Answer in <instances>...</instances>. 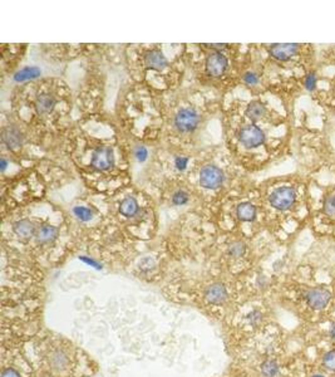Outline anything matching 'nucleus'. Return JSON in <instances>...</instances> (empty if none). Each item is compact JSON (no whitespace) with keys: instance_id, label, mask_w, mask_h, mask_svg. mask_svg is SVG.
<instances>
[{"instance_id":"9b49d317","label":"nucleus","mask_w":335,"mask_h":377,"mask_svg":"<svg viewBox=\"0 0 335 377\" xmlns=\"http://www.w3.org/2000/svg\"><path fill=\"white\" fill-rule=\"evenodd\" d=\"M144 62H146L147 67L156 71H163L167 66V59L164 58V55L157 49L149 50L146 54V57H144Z\"/></svg>"},{"instance_id":"7ed1b4c3","label":"nucleus","mask_w":335,"mask_h":377,"mask_svg":"<svg viewBox=\"0 0 335 377\" xmlns=\"http://www.w3.org/2000/svg\"><path fill=\"white\" fill-rule=\"evenodd\" d=\"M223 182V172L215 165H206L200 174V184L206 188H216Z\"/></svg>"},{"instance_id":"c756f323","label":"nucleus","mask_w":335,"mask_h":377,"mask_svg":"<svg viewBox=\"0 0 335 377\" xmlns=\"http://www.w3.org/2000/svg\"><path fill=\"white\" fill-rule=\"evenodd\" d=\"M247 318H248V321H250L251 325L255 326V325H258V323L261 321V313L259 312L258 309H255V310H253V312H251L250 315L247 316Z\"/></svg>"},{"instance_id":"dca6fc26","label":"nucleus","mask_w":335,"mask_h":377,"mask_svg":"<svg viewBox=\"0 0 335 377\" xmlns=\"http://www.w3.org/2000/svg\"><path fill=\"white\" fill-rule=\"evenodd\" d=\"M265 112V106H264L261 102L254 101L251 102L247 106V108H246V116H247L251 121H259V119L263 118Z\"/></svg>"},{"instance_id":"a211bd4d","label":"nucleus","mask_w":335,"mask_h":377,"mask_svg":"<svg viewBox=\"0 0 335 377\" xmlns=\"http://www.w3.org/2000/svg\"><path fill=\"white\" fill-rule=\"evenodd\" d=\"M119 211H121L122 215L127 216V218H132V216L136 215V213L138 211V204H137L136 199L132 198V196L124 199L121 205H119Z\"/></svg>"},{"instance_id":"f03ea898","label":"nucleus","mask_w":335,"mask_h":377,"mask_svg":"<svg viewBox=\"0 0 335 377\" xmlns=\"http://www.w3.org/2000/svg\"><path fill=\"white\" fill-rule=\"evenodd\" d=\"M238 140L241 144L247 149H254V147H259L260 145L264 144L265 141V135L255 124H247V126L242 127L238 132Z\"/></svg>"},{"instance_id":"b1692460","label":"nucleus","mask_w":335,"mask_h":377,"mask_svg":"<svg viewBox=\"0 0 335 377\" xmlns=\"http://www.w3.org/2000/svg\"><path fill=\"white\" fill-rule=\"evenodd\" d=\"M323 366L329 371H335V351H329L323 358Z\"/></svg>"},{"instance_id":"39448f33","label":"nucleus","mask_w":335,"mask_h":377,"mask_svg":"<svg viewBox=\"0 0 335 377\" xmlns=\"http://www.w3.org/2000/svg\"><path fill=\"white\" fill-rule=\"evenodd\" d=\"M175 124L181 132H191L199 124V114L192 108H184L177 113Z\"/></svg>"},{"instance_id":"aec40b11","label":"nucleus","mask_w":335,"mask_h":377,"mask_svg":"<svg viewBox=\"0 0 335 377\" xmlns=\"http://www.w3.org/2000/svg\"><path fill=\"white\" fill-rule=\"evenodd\" d=\"M280 371L278 362L274 360H266L261 363V373L265 377H275Z\"/></svg>"},{"instance_id":"393cba45","label":"nucleus","mask_w":335,"mask_h":377,"mask_svg":"<svg viewBox=\"0 0 335 377\" xmlns=\"http://www.w3.org/2000/svg\"><path fill=\"white\" fill-rule=\"evenodd\" d=\"M316 83H318V80H316L315 73L311 72V73H309V75H306L305 80H304V86H305L306 91H309V92L315 91Z\"/></svg>"},{"instance_id":"6ab92c4d","label":"nucleus","mask_w":335,"mask_h":377,"mask_svg":"<svg viewBox=\"0 0 335 377\" xmlns=\"http://www.w3.org/2000/svg\"><path fill=\"white\" fill-rule=\"evenodd\" d=\"M40 76V70L37 67H25L20 70L14 75V80L17 82H23V81H29L38 78Z\"/></svg>"},{"instance_id":"9d476101","label":"nucleus","mask_w":335,"mask_h":377,"mask_svg":"<svg viewBox=\"0 0 335 377\" xmlns=\"http://www.w3.org/2000/svg\"><path fill=\"white\" fill-rule=\"evenodd\" d=\"M3 141H4V144L7 145L9 149H19V147L22 146L23 142L22 132L13 126L7 127V129L3 130Z\"/></svg>"},{"instance_id":"412c9836","label":"nucleus","mask_w":335,"mask_h":377,"mask_svg":"<svg viewBox=\"0 0 335 377\" xmlns=\"http://www.w3.org/2000/svg\"><path fill=\"white\" fill-rule=\"evenodd\" d=\"M73 213H74V215L77 216L80 221H90L92 220L93 218L92 211L88 208H85V206H75V208L73 209Z\"/></svg>"},{"instance_id":"4be33fe9","label":"nucleus","mask_w":335,"mask_h":377,"mask_svg":"<svg viewBox=\"0 0 335 377\" xmlns=\"http://www.w3.org/2000/svg\"><path fill=\"white\" fill-rule=\"evenodd\" d=\"M245 252L246 246L245 244L241 243V241H236V243L231 244L230 249H228V253H230V256L233 257V258H240V257H242L243 254H245Z\"/></svg>"},{"instance_id":"72a5a7b5","label":"nucleus","mask_w":335,"mask_h":377,"mask_svg":"<svg viewBox=\"0 0 335 377\" xmlns=\"http://www.w3.org/2000/svg\"><path fill=\"white\" fill-rule=\"evenodd\" d=\"M209 47L212 48V49L221 50V49H223V48L226 47V44H209Z\"/></svg>"},{"instance_id":"c9c22d12","label":"nucleus","mask_w":335,"mask_h":377,"mask_svg":"<svg viewBox=\"0 0 335 377\" xmlns=\"http://www.w3.org/2000/svg\"><path fill=\"white\" fill-rule=\"evenodd\" d=\"M5 169H7V161H5V159L3 157V159H2V170L4 171Z\"/></svg>"},{"instance_id":"f8f14e48","label":"nucleus","mask_w":335,"mask_h":377,"mask_svg":"<svg viewBox=\"0 0 335 377\" xmlns=\"http://www.w3.org/2000/svg\"><path fill=\"white\" fill-rule=\"evenodd\" d=\"M49 363L54 371H64L69 366V356L67 355L64 350H55L53 351L49 357Z\"/></svg>"},{"instance_id":"a878e982","label":"nucleus","mask_w":335,"mask_h":377,"mask_svg":"<svg viewBox=\"0 0 335 377\" xmlns=\"http://www.w3.org/2000/svg\"><path fill=\"white\" fill-rule=\"evenodd\" d=\"M172 201H174L175 205H184V204H186L187 201H189V195H187V193H185V191L180 190L174 194Z\"/></svg>"},{"instance_id":"2f4dec72","label":"nucleus","mask_w":335,"mask_h":377,"mask_svg":"<svg viewBox=\"0 0 335 377\" xmlns=\"http://www.w3.org/2000/svg\"><path fill=\"white\" fill-rule=\"evenodd\" d=\"M79 259H80V261L85 262V263H87V264H90V266L95 267V268H97V269L102 268V266H101V264L98 263V262H96L95 259L88 258V257H79Z\"/></svg>"},{"instance_id":"cd10ccee","label":"nucleus","mask_w":335,"mask_h":377,"mask_svg":"<svg viewBox=\"0 0 335 377\" xmlns=\"http://www.w3.org/2000/svg\"><path fill=\"white\" fill-rule=\"evenodd\" d=\"M243 82L247 83V85H250V86L258 85L259 83L258 75L254 72H246L245 75H243Z\"/></svg>"},{"instance_id":"473e14b6","label":"nucleus","mask_w":335,"mask_h":377,"mask_svg":"<svg viewBox=\"0 0 335 377\" xmlns=\"http://www.w3.org/2000/svg\"><path fill=\"white\" fill-rule=\"evenodd\" d=\"M266 283H268V281H266V278L264 276H260L259 277L258 279V284L260 285V288H264V285H266Z\"/></svg>"},{"instance_id":"6e6552de","label":"nucleus","mask_w":335,"mask_h":377,"mask_svg":"<svg viewBox=\"0 0 335 377\" xmlns=\"http://www.w3.org/2000/svg\"><path fill=\"white\" fill-rule=\"evenodd\" d=\"M227 68V59L221 52H215L207 57L206 60V70L209 75L212 77H220L225 73Z\"/></svg>"},{"instance_id":"f3484780","label":"nucleus","mask_w":335,"mask_h":377,"mask_svg":"<svg viewBox=\"0 0 335 377\" xmlns=\"http://www.w3.org/2000/svg\"><path fill=\"white\" fill-rule=\"evenodd\" d=\"M236 213L240 220L253 221L256 216V208L251 203H242L237 206Z\"/></svg>"},{"instance_id":"bb28decb","label":"nucleus","mask_w":335,"mask_h":377,"mask_svg":"<svg viewBox=\"0 0 335 377\" xmlns=\"http://www.w3.org/2000/svg\"><path fill=\"white\" fill-rule=\"evenodd\" d=\"M134 156H136V159L138 160L139 162H143L146 161L147 157H148V151H147V149L144 146H139L137 147L136 152H134Z\"/></svg>"},{"instance_id":"f257e3e1","label":"nucleus","mask_w":335,"mask_h":377,"mask_svg":"<svg viewBox=\"0 0 335 377\" xmlns=\"http://www.w3.org/2000/svg\"><path fill=\"white\" fill-rule=\"evenodd\" d=\"M270 204L276 210H289L296 201V191L290 186H283L274 190L270 195Z\"/></svg>"},{"instance_id":"c85d7f7f","label":"nucleus","mask_w":335,"mask_h":377,"mask_svg":"<svg viewBox=\"0 0 335 377\" xmlns=\"http://www.w3.org/2000/svg\"><path fill=\"white\" fill-rule=\"evenodd\" d=\"M187 164H189V159H187V157L179 156L175 160V165H176L177 170H180V171H184L187 167Z\"/></svg>"},{"instance_id":"0eeeda50","label":"nucleus","mask_w":335,"mask_h":377,"mask_svg":"<svg viewBox=\"0 0 335 377\" xmlns=\"http://www.w3.org/2000/svg\"><path fill=\"white\" fill-rule=\"evenodd\" d=\"M299 52V44L295 43H283V44H273L269 49L271 57L280 62H286L295 57Z\"/></svg>"},{"instance_id":"20e7f679","label":"nucleus","mask_w":335,"mask_h":377,"mask_svg":"<svg viewBox=\"0 0 335 377\" xmlns=\"http://www.w3.org/2000/svg\"><path fill=\"white\" fill-rule=\"evenodd\" d=\"M306 303L310 308L315 310L324 309L331 299V294L325 288H313L308 290L305 294Z\"/></svg>"},{"instance_id":"e433bc0d","label":"nucleus","mask_w":335,"mask_h":377,"mask_svg":"<svg viewBox=\"0 0 335 377\" xmlns=\"http://www.w3.org/2000/svg\"><path fill=\"white\" fill-rule=\"evenodd\" d=\"M313 377H324L323 375H314Z\"/></svg>"},{"instance_id":"1a4fd4ad","label":"nucleus","mask_w":335,"mask_h":377,"mask_svg":"<svg viewBox=\"0 0 335 377\" xmlns=\"http://www.w3.org/2000/svg\"><path fill=\"white\" fill-rule=\"evenodd\" d=\"M227 289H226L225 285L221 284V283L211 284L206 289V293H205L206 299L210 303H212V304H221V303L227 299Z\"/></svg>"},{"instance_id":"4468645a","label":"nucleus","mask_w":335,"mask_h":377,"mask_svg":"<svg viewBox=\"0 0 335 377\" xmlns=\"http://www.w3.org/2000/svg\"><path fill=\"white\" fill-rule=\"evenodd\" d=\"M35 236H37V240L42 244L52 243V241H54L57 239L58 229L52 225H44L37 231Z\"/></svg>"},{"instance_id":"f704fd0d","label":"nucleus","mask_w":335,"mask_h":377,"mask_svg":"<svg viewBox=\"0 0 335 377\" xmlns=\"http://www.w3.org/2000/svg\"><path fill=\"white\" fill-rule=\"evenodd\" d=\"M329 335H330L331 340L335 341V323L330 327V331H329Z\"/></svg>"},{"instance_id":"423d86ee","label":"nucleus","mask_w":335,"mask_h":377,"mask_svg":"<svg viewBox=\"0 0 335 377\" xmlns=\"http://www.w3.org/2000/svg\"><path fill=\"white\" fill-rule=\"evenodd\" d=\"M113 161L114 156L111 147H98V149L93 152L92 166L95 167V169L100 170V171H105V170L111 169L112 165H113Z\"/></svg>"},{"instance_id":"5701e85b","label":"nucleus","mask_w":335,"mask_h":377,"mask_svg":"<svg viewBox=\"0 0 335 377\" xmlns=\"http://www.w3.org/2000/svg\"><path fill=\"white\" fill-rule=\"evenodd\" d=\"M324 213L329 216L335 215V195H329L326 196L325 200H324Z\"/></svg>"},{"instance_id":"7c9ffc66","label":"nucleus","mask_w":335,"mask_h":377,"mask_svg":"<svg viewBox=\"0 0 335 377\" xmlns=\"http://www.w3.org/2000/svg\"><path fill=\"white\" fill-rule=\"evenodd\" d=\"M0 377H22V376L19 375V372H18L17 370H14V368H12V367H8V368H5V370H3L2 376Z\"/></svg>"},{"instance_id":"ddd939ff","label":"nucleus","mask_w":335,"mask_h":377,"mask_svg":"<svg viewBox=\"0 0 335 377\" xmlns=\"http://www.w3.org/2000/svg\"><path fill=\"white\" fill-rule=\"evenodd\" d=\"M13 230L14 233L17 234L19 238H24V239H29L30 236H33L35 234V225L28 219H24V220H19L14 224L13 226Z\"/></svg>"},{"instance_id":"2eb2a0df","label":"nucleus","mask_w":335,"mask_h":377,"mask_svg":"<svg viewBox=\"0 0 335 377\" xmlns=\"http://www.w3.org/2000/svg\"><path fill=\"white\" fill-rule=\"evenodd\" d=\"M55 104V99L52 94L42 93L37 97L35 99V107L39 113H48L53 109Z\"/></svg>"}]
</instances>
